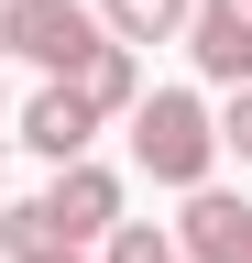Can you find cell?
I'll use <instances>...</instances> for the list:
<instances>
[{
	"label": "cell",
	"mask_w": 252,
	"mask_h": 263,
	"mask_svg": "<svg viewBox=\"0 0 252 263\" xmlns=\"http://www.w3.org/2000/svg\"><path fill=\"white\" fill-rule=\"evenodd\" d=\"M121 121H132V164H143L153 186H176V197H186V186H208L219 132H208V99H198V88H143Z\"/></svg>",
	"instance_id": "cell-1"
},
{
	"label": "cell",
	"mask_w": 252,
	"mask_h": 263,
	"mask_svg": "<svg viewBox=\"0 0 252 263\" xmlns=\"http://www.w3.org/2000/svg\"><path fill=\"white\" fill-rule=\"evenodd\" d=\"M44 252H77L66 230L44 219V197H22V209H0V263H44Z\"/></svg>",
	"instance_id": "cell-9"
},
{
	"label": "cell",
	"mask_w": 252,
	"mask_h": 263,
	"mask_svg": "<svg viewBox=\"0 0 252 263\" xmlns=\"http://www.w3.org/2000/svg\"><path fill=\"white\" fill-rule=\"evenodd\" d=\"M186 55L208 88H252V0H186Z\"/></svg>",
	"instance_id": "cell-4"
},
{
	"label": "cell",
	"mask_w": 252,
	"mask_h": 263,
	"mask_svg": "<svg viewBox=\"0 0 252 263\" xmlns=\"http://www.w3.org/2000/svg\"><path fill=\"white\" fill-rule=\"evenodd\" d=\"M208 132H219V154H241V164H252V88H230V99H219V110H208Z\"/></svg>",
	"instance_id": "cell-11"
},
{
	"label": "cell",
	"mask_w": 252,
	"mask_h": 263,
	"mask_svg": "<svg viewBox=\"0 0 252 263\" xmlns=\"http://www.w3.org/2000/svg\"><path fill=\"white\" fill-rule=\"evenodd\" d=\"M44 219L66 230L77 252H88V241H99V230L121 219V176H110V164H88V154H77V164H55V186H44Z\"/></svg>",
	"instance_id": "cell-5"
},
{
	"label": "cell",
	"mask_w": 252,
	"mask_h": 263,
	"mask_svg": "<svg viewBox=\"0 0 252 263\" xmlns=\"http://www.w3.org/2000/svg\"><path fill=\"white\" fill-rule=\"evenodd\" d=\"M99 44H110V33H99L88 0H0V55L44 66V77H77Z\"/></svg>",
	"instance_id": "cell-2"
},
{
	"label": "cell",
	"mask_w": 252,
	"mask_h": 263,
	"mask_svg": "<svg viewBox=\"0 0 252 263\" xmlns=\"http://www.w3.org/2000/svg\"><path fill=\"white\" fill-rule=\"evenodd\" d=\"M66 88H77V99H88L99 121H121V110L143 99V55H132V44H99V55H88L77 77H66Z\"/></svg>",
	"instance_id": "cell-7"
},
{
	"label": "cell",
	"mask_w": 252,
	"mask_h": 263,
	"mask_svg": "<svg viewBox=\"0 0 252 263\" xmlns=\"http://www.w3.org/2000/svg\"><path fill=\"white\" fill-rule=\"evenodd\" d=\"M99 263H186V252L165 241V219H110L99 230Z\"/></svg>",
	"instance_id": "cell-10"
},
{
	"label": "cell",
	"mask_w": 252,
	"mask_h": 263,
	"mask_svg": "<svg viewBox=\"0 0 252 263\" xmlns=\"http://www.w3.org/2000/svg\"><path fill=\"white\" fill-rule=\"evenodd\" d=\"M99 33H110V44H176V33H186V0H99Z\"/></svg>",
	"instance_id": "cell-8"
},
{
	"label": "cell",
	"mask_w": 252,
	"mask_h": 263,
	"mask_svg": "<svg viewBox=\"0 0 252 263\" xmlns=\"http://www.w3.org/2000/svg\"><path fill=\"white\" fill-rule=\"evenodd\" d=\"M165 241H176L186 263H252V197H230V186H186V209L165 219Z\"/></svg>",
	"instance_id": "cell-3"
},
{
	"label": "cell",
	"mask_w": 252,
	"mask_h": 263,
	"mask_svg": "<svg viewBox=\"0 0 252 263\" xmlns=\"http://www.w3.org/2000/svg\"><path fill=\"white\" fill-rule=\"evenodd\" d=\"M44 263H88V252H44Z\"/></svg>",
	"instance_id": "cell-12"
},
{
	"label": "cell",
	"mask_w": 252,
	"mask_h": 263,
	"mask_svg": "<svg viewBox=\"0 0 252 263\" xmlns=\"http://www.w3.org/2000/svg\"><path fill=\"white\" fill-rule=\"evenodd\" d=\"M88 132H99V110H88L66 77H44L33 99H22V143H33L44 164H77V154H88Z\"/></svg>",
	"instance_id": "cell-6"
}]
</instances>
